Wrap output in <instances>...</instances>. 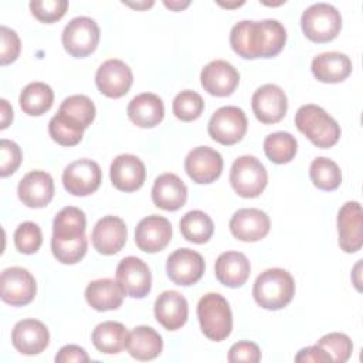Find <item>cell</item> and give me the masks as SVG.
I'll list each match as a JSON object with an SVG mask.
<instances>
[{
    "label": "cell",
    "instance_id": "cell-1",
    "mask_svg": "<svg viewBox=\"0 0 363 363\" xmlns=\"http://www.w3.org/2000/svg\"><path fill=\"white\" fill-rule=\"evenodd\" d=\"M295 295L292 275L282 268H269L261 272L252 286L255 302L269 311L285 308Z\"/></svg>",
    "mask_w": 363,
    "mask_h": 363
},
{
    "label": "cell",
    "instance_id": "cell-2",
    "mask_svg": "<svg viewBox=\"0 0 363 363\" xmlns=\"http://www.w3.org/2000/svg\"><path fill=\"white\" fill-rule=\"evenodd\" d=\"M295 125L315 146L320 149L332 147L340 138V126L320 106L302 105L295 115Z\"/></svg>",
    "mask_w": 363,
    "mask_h": 363
},
{
    "label": "cell",
    "instance_id": "cell-3",
    "mask_svg": "<svg viewBox=\"0 0 363 363\" xmlns=\"http://www.w3.org/2000/svg\"><path fill=\"white\" fill-rule=\"evenodd\" d=\"M197 318L201 332L214 342L227 339L233 329V315L227 299L216 292L203 295L197 303Z\"/></svg>",
    "mask_w": 363,
    "mask_h": 363
},
{
    "label": "cell",
    "instance_id": "cell-4",
    "mask_svg": "<svg viewBox=\"0 0 363 363\" xmlns=\"http://www.w3.org/2000/svg\"><path fill=\"white\" fill-rule=\"evenodd\" d=\"M301 27L311 41L328 43L335 40L340 33L342 16L329 3H315L302 13Z\"/></svg>",
    "mask_w": 363,
    "mask_h": 363
},
{
    "label": "cell",
    "instance_id": "cell-5",
    "mask_svg": "<svg viewBox=\"0 0 363 363\" xmlns=\"http://www.w3.org/2000/svg\"><path fill=\"white\" fill-rule=\"evenodd\" d=\"M230 183L238 196L252 199L264 191L268 174L264 164L255 156L244 155L234 160L230 170Z\"/></svg>",
    "mask_w": 363,
    "mask_h": 363
},
{
    "label": "cell",
    "instance_id": "cell-6",
    "mask_svg": "<svg viewBox=\"0 0 363 363\" xmlns=\"http://www.w3.org/2000/svg\"><path fill=\"white\" fill-rule=\"evenodd\" d=\"M99 34V27L94 18L79 16L72 18L64 27L61 40L65 51L69 55L84 58L96 50Z\"/></svg>",
    "mask_w": 363,
    "mask_h": 363
},
{
    "label": "cell",
    "instance_id": "cell-7",
    "mask_svg": "<svg viewBox=\"0 0 363 363\" xmlns=\"http://www.w3.org/2000/svg\"><path fill=\"white\" fill-rule=\"evenodd\" d=\"M207 130L213 140L225 146L235 145L247 132V116L238 106H221L211 115Z\"/></svg>",
    "mask_w": 363,
    "mask_h": 363
},
{
    "label": "cell",
    "instance_id": "cell-8",
    "mask_svg": "<svg viewBox=\"0 0 363 363\" xmlns=\"http://www.w3.org/2000/svg\"><path fill=\"white\" fill-rule=\"evenodd\" d=\"M37 292L34 277L21 267H10L0 277V296L11 306L28 305Z\"/></svg>",
    "mask_w": 363,
    "mask_h": 363
},
{
    "label": "cell",
    "instance_id": "cell-9",
    "mask_svg": "<svg viewBox=\"0 0 363 363\" xmlns=\"http://www.w3.org/2000/svg\"><path fill=\"white\" fill-rule=\"evenodd\" d=\"M230 44L235 54L242 58H265V31L261 21H238L230 33Z\"/></svg>",
    "mask_w": 363,
    "mask_h": 363
},
{
    "label": "cell",
    "instance_id": "cell-10",
    "mask_svg": "<svg viewBox=\"0 0 363 363\" xmlns=\"http://www.w3.org/2000/svg\"><path fill=\"white\" fill-rule=\"evenodd\" d=\"M101 182V167L91 159H78L69 163L62 173V184L74 196H88L96 191Z\"/></svg>",
    "mask_w": 363,
    "mask_h": 363
},
{
    "label": "cell",
    "instance_id": "cell-11",
    "mask_svg": "<svg viewBox=\"0 0 363 363\" xmlns=\"http://www.w3.org/2000/svg\"><path fill=\"white\" fill-rule=\"evenodd\" d=\"M206 269L201 254L190 248H179L172 252L166 262V271L176 285L190 286L203 277Z\"/></svg>",
    "mask_w": 363,
    "mask_h": 363
},
{
    "label": "cell",
    "instance_id": "cell-12",
    "mask_svg": "<svg viewBox=\"0 0 363 363\" xmlns=\"http://www.w3.org/2000/svg\"><path fill=\"white\" fill-rule=\"evenodd\" d=\"M133 74L122 60H106L99 65L95 74V84L101 94L108 98H121L132 86Z\"/></svg>",
    "mask_w": 363,
    "mask_h": 363
},
{
    "label": "cell",
    "instance_id": "cell-13",
    "mask_svg": "<svg viewBox=\"0 0 363 363\" xmlns=\"http://www.w3.org/2000/svg\"><path fill=\"white\" fill-rule=\"evenodd\" d=\"M116 281L130 298H145L152 288V274L145 261L138 257H125L116 267Z\"/></svg>",
    "mask_w": 363,
    "mask_h": 363
},
{
    "label": "cell",
    "instance_id": "cell-14",
    "mask_svg": "<svg viewBox=\"0 0 363 363\" xmlns=\"http://www.w3.org/2000/svg\"><path fill=\"white\" fill-rule=\"evenodd\" d=\"M251 106L255 118L259 122L269 125L279 122L285 116L288 99L282 88L275 84H265L254 92Z\"/></svg>",
    "mask_w": 363,
    "mask_h": 363
},
{
    "label": "cell",
    "instance_id": "cell-15",
    "mask_svg": "<svg viewBox=\"0 0 363 363\" xmlns=\"http://www.w3.org/2000/svg\"><path fill=\"white\" fill-rule=\"evenodd\" d=\"M184 169L194 183L208 184L220 177L223 172V157L217 150L208 146H199L186 156Z\"/></svg>",
    "mask_w": 363,
    "mask_h": 363
},
{
    "label": "cell",
    "instance_id": "cell-16",
    "mask_svg": "<svg viewBox=\"0 0 363 363\" xmlns=\"http://www.w3.org/2000/svg\"><path fill=\"white\" fill-rule=\"evenodd\" d=\"M339 245L345 252H357L363 245V213L359 201L345 203L337 213Z\"/></svg>",
    "mask_w": 363,
    "mask_h": 363
},
{
    "label": "cell",
    "instance_id": "cell-17",
    "mask_svg": "<svg viewBox=\"0 0 363 363\" xmlns=\"http://www.w3.org/2000/svg\"><path fill=\"white\" fill-rule=\"evenodd\" d=\"M172 240V224L162 216H147L135 230V242L139 250L153 254L164 250Z\"/></svg>",
    "mask_w": 363,
    "mask_h": 363
},
{
    "label": "cell",
    "instance_id": "cell-18",
    "mask_svg": "<svg viewBox=\"0 0 363 363\" xmlns=\"http://www.w3.org/2000/svg\"><path fill=\"white\" fill-rule=\"evenodd\" d=\"M200 81L204 91L210 95L228 96L235 91L240 74L233 64L224 60H214L201 69Z\"/></svg>",
    "mask_w": 363,
    "mask_h": 363
},
{
    "label": "cell",
    "instance_id": "cell-19",
    "mask_svg": "<svg viewBox=\"0 0 363 363\" xmlns=\"http://www.w3.org/2000/svg\"><path fill=\"white\" fill-rule=\"evenodd\" d=\"M269 217L259 208H240L230 220L231 234L245 242L262 240L269 233Z\"/></svg>",
    "mask_w": 363,
    "mask_h": 363
},
{
    "label": "cell",
    "instance_id": "cell-20",
    "mask_svg": "<svg viewBox=\"0 0 363 363\" xmlns=\"http://www.w3.org/2000/svg\"><path fill=\"white\" fill-rule=\"evenodd\" d=\"M126 224L116 216H105L98 220L91 234L94 248L104 255L119 252L126 242Z\"/></svg>",
    "mask_w": 363,
    "mask_h": 363
},
{
    "label": "cell",
    "instance_id": "cell-21",
    "mask_svg": "<svg viewBox=\"0 0 363 363\" xmlns=\"http://www.w3.org/2000/svg\"><path fill=\"white\" fill-rule=\"evenodd\" d=\"M18 199L31 208L45 207L54 197V180L44 170L28 172L18 183Z\"/></svg>",
    "mask_w": 363,
    "mask_h": 363
},
{
    "label": "cell",
    "instance_id": "cell-22",
    "mask_svg": "<svg viewBox=\"0 0 363 363\" xmlns=\"http://www.w3.org/2000/svg\"><path fill=\"white\" fill-rule=\"evenodd\" d=\"M112 184L121 191H135L140 189L146 179V169L143 162L135 155L116 156L109 169Z\"/></svg>",
    "mask_w": 363,
    "mask_h": 363
},
{
    "label": "cell",
    "instance_id": "cell-23",
    "mask_svg": "<svg viewBox=\"0 0 363 363\" xmlns=\"http://www.w3.org/2000/svg\"><path fill=\"white\" fill-rule=\"evenodd\" d=\"M11 342L20 353L33 356L41 353L48 346L50 333L41 320L23 319L14 325Z\"/></svg>",
    "mask_w": 363,
    "mask_h": 363
},
{
    "label": "cell",
    "instance_id": "cell-24",
    "mask_svg": "<svg viewBox=\"0 0 363 363\" xmlns=\"http://www.w3.org/2000/svg\"><path fill=\"white\" fill-rule=\"evenodd\" d=\"M155 318L167 330L180 329L189 316V303L177 291H164L155 301Z\"/></svg>",
    "mask_w": 363,
    "mask_h": 363
},
{
    "label": "cell",
    "instance_id": "cell-25",
    "mask_svg": "<svg viewBox=\"0 0 363 363\" xmlns=\"http://www.w3.org/2000/svg\"><path fill=\"white\" fill-rule=\"evenodd\" d=\"M152 200L162 210L176 211L186 204L187 187L177 174L163 173L153 183Z\"/></svg>",
    "mask_w": 363,
    "mask_h": 363
},
{
    "label": "cell",
    "instance_id": "cell-26",
    "mask_svg": "<svg viewBox=\"0 0 363 363\" xmlns=\"http://www.w3.org/2000/svg\"><path fill=\"white\" fill-rule=\"evenodd\" d=\"M216 278L228 288L242 286L251 272L248 258L238 251H225L218 255L214 264Z\"/></svg>",
    "mask_w": 363,
    "mask_h": 363
},
{
    "label": "cell",
    "instance_id": "cell-27",
    "mask_svg": "<svg viewBox=\"0 0 363 363\" xmlns=\"http://www.w3.org/2000/svg\"><path fill=\"white\" fill-rule=\"evenodd\" d=\"M311 69L313 77L326 84H336L345 81L352 72L350 58L337 51H328L316 55L312 60Z\"/></svg>",
    "mask_w": 363,
    "mask_h": 363
},
{
    "label": "cell",
    "instance_id": "cell-28",
    "mask_svg": "<svg viewBox=\"0 0 363 363\" xmlns=\"http://www.w3.org/2000/svg\"><path fill=\"white\" fill-rule=\"evenodd\" d=\"M125 295L121 284L111 278L91 281L85 288V299L88 305L101 312L118 309L122 305Z\"/></svg>",
    "mask_w": 363,
    "mask_h": 363
},
{
    "label": "cell",
    "instance_id": "cell-29",
    "mask_svg": "<svg viewBox=\"0 0 363 363\" xmlns=\"http://www.w3.org/2000/svg\"><path fill=\"white\" fill-rule=\"evenodd\" d=\"M126 112L136 126L153 128L162 122L164 116V106L156 94L143 92L129 102Z\"/></svg>",
    "mask_w": 363,
    "mask_h": 363
},
{
    "label": "cell",
    "instance_id": "cell-30",
    "mask_svg": "<svg viewBox=\"0 0 363 363\" xmlns=\"http://www.w3.org/2000/svg\"><path fill=\"white\" fill-rule=\"evenodd\" d=\"M85 213L74 206L61 208L52 221L51 241H77L85 237Z\"/></svg>",
    "mask_w": 363,
    "mask_h": 363
},
{
    "label": "cell",
    "instance_id": "cell-31",
    "mask_svg": "<svg viewBox=\"0 0 363 363\" xmlns=\"http://www.w3.org/2000/svg\"><path fill=\"white\" fill-rule=\"evenodd\" d=\"M126 349L136 360H152L163 349L162 336L150 326H136L129 332Z\"/></svg>",
    "mask_w": 363,
    "mask_h": 363
},
{
    "label": "cell",
    "instance_id": "cell-32",
    "mask_svg": "<svg viewBox=\"0 0 363 363\" xmlns=\"http://www.w3.org/2000/svg\"><path fill=\"white\" fill-rule=\"evenodd\" d=\"M128 336L129 333L122 323L106 320L94 329L92 343L102 353L116 354L126 347Z\"/></svg>",
    "mask_w": 363,
    "mask_h": 363
},
{
    "label": "cell",
    "instance_id": "cell-33",
    "mask_svg": "<svg viewBox=\"0 0 363 363\" xmlns=\"http://www.w3.org/2000/svg\"><path fill=\"white\" fill-rule=\"evenodd\" d=\"M20 108L30 116H40L51 109L54 91L44 82H31L20 94Z\"/></svg>",
    "mask_w": 363,
    "mask_h": 363
},
{
    "label": "cell",
    "instance_id": "cell-34",
    "mask_svg": "<svg viewBox=\"0 0 363 363\" xmlns=\"http://www.w3.org/2000/svg\"><path fill=\"white\" fill-rule=\"evenodd\" d=\"M180 231L187 241L194 244H204L211 238L214 233V224L210 216L204 211L191 210L182 217Z\"/></svg>",
    "mask_w": 363,
    "mask_h": 363
},
{
    "label": "cell",
    "instance_id": "cell-35",
    "mask_svg": "<svg viewBox=\"0 0 363 363\" xmlns=\"http://www.w3.org/2000/svg\"><path fill=\"white\" fill-rule=\"evenodd\" d=\"M298 150V142L289 132H274L264 139L267 157L277 164L291 162Z\"/></svg>",
    "mask_w": 363,
    "mask_h": 363
},
{
    "label": "cell",
    "instance_id": "cell-36",
    "mask_svg": "<svg viewBox=\"0 0 363 363\" xmlns=\"http://www.w3.org/2000/svg\"><path fill=\"white\" fill-rule=\"evenodd\" d=\"M309 177L315 187L332 191L336 190L342 183V172L336 162L329 157H316L309 166Z\"/></svg>",
    "mask_w": 363,
    "mask_h": 363
},
{
    "label": "cell",
    "instance_id": "cell-37",
    "mask_svg": "<svg viewBox=\"0 0 363 363\" xmlns=\"http://www.w3.org/2000/svg\"><path fill=\"white\" fill-rule=\"evenodd\" d=\"M58 112L86 129L95 118V105L86 95H71L62 101Z\"/></svg>",
    "mask_w": 363,
    "mask_h": 363
},
{
    "label": "cell",
    "instance_id": "cell-38",
    "mask_svg": "<svg viewBox=\"0 0 363 363\" xmlns=\"http://www.w3.org/2000/svg\"><path fill=\"white\" fill-rule=\"evenodd\" d=\"M84 128L68 119L65 115L61 112H57L50 119L48 123V133L52 138L54 142H57L61 146H75L77 143L81 142L82 135H84Z\"/></svg>",
    "mask_w": 363,
    "mask_h": 363
},
{
    "label": "cell",
    "instance_id": "cell-39",
    "mask_svg": "<svg viewBox=\"0 0 363 363\" xmlns=\"http://www.w3.org/2000/svg\"><path fill=\"white\" fill-rule=\"evenodd\" d=\"M172 109L177 119L183 122H191L201 115L204 109V101L200 94L186 89L174 96Z\"/></svg>",
    "mask_w": 363,
    "mask_h": 363
},
{
    "label": "cell",
    "instance_id": "cell-40",
    "mask_svg": "<svg viewBox=\"0 0 363 363\" xmlns=\"http://www.w3.org/2000/svg\"><path fill=\"white\" fill-rule=\"evenodd\" d=\"M316 345L330 356L332 362L336 363L347 362L353 350V343L350 337L340 332H332L322 336Z\"/></svg>",
    "mask_w": 363,
    "mask_h": 363
},
{
    "label": "cell",
    "instance_id": "cell-41",
    "mask_svg": "<svg viewBox=\"0 0 363 363\" xmlns=\"http://www.w3.org/2000/svg\"><path fill=\"white\" fill-rule=\"evenodd\" d=\"M43 242L41 230L35 223H21L14 231V245L21 254H34Z\"/></svg>",
    "mask_w": 363,
    "mask_h": 363
},
{
    "label": "cell",
    "instance_id": "cell-42",
    "mask_svg": "<svg viewBox=\"0 0 363 363\" xmlns=\"http://www.w3.org/2000/svg\"><path fill=\"white\" fill-rule=\"evenodd\" d=\"M86 248V237L77 241H51V250L57 261L68 265L79 262L85 257Z\"/></svg>",
    "mask_w": 363,
    "mask_h": 363
},
{
    "label": "cell",
    "instance_id": "cell-43",
    "mask_svg": "<svg viewBox=\"0 0 363 363\" xmlns=\"http://www.w3.org/2000/svg\"><path fill=\"white\" fill-rule=\"evenodd\" d=\"M68 9L67 0H33L30 10L33 16L43 23H54L60 20Z\"/></svg>",
    "mask_w": 363,
    "mask_h": 363
},
{
    "label": "cell",
    "instance_id": "cell-44",
    "mask_svg": "<svg viewBox=\"0 0 363 363\" xmlns=\"http://www.w3.org/2000/svg\"><path fill=\"white\" fill-rule=\"evenodd\" d=\"M21 163V149L9 139L0 140V176L7 177L13 174Z\"/></svg>",
    "mask_w": 363,
    "mask_h": 363
},
{
    "label": "cell",
    "instance_id": "cell-45",
    "mask_svg": "<svg viewBox=\"0 0 363 363\" xmlns=\"http://www.w3.org/2000/svg\"><path fill=\"white\" fill-rule=\"evenodd\" d=\"M0 37H1L0 62L1 65H7L17 60L21 50V44L17 33L6 26L0 27Z\"/></svg>",
    "mask_w": 363,
    "mask_h": 363
},
{
    "label": "cell",
    "instance_id": "cell-46",
    "mask_svg": "<svg viewBox=\"0 0 363 363\" xmlns=\"http://www.w3.org/2000/svg\"><path fill=\"white\" fill-rule=\"evenodd\" d=\"M261 360V350L252 342H237L228 350V362H245V363H257Z\"/></svg>",
    "mask_w": 363,
    "mask_h": 363
},
{
    "label": "cell",
    "instance_id": "cell-47",
    "mask_svg": "<svg viewBox=\"0 0 363 363\" xmlns=\"http://www.w3.org/2000/svg\"><path fill=\"white\" fill-rule=\"evenodd\" d=\"M55 362L58 363H69V362H89V356L86 352L77 345H67L60 349L55 356Z\"/></svg>",
    "mask_w": 363,
    "mask_h": 363
},
{
    "label": "cell",
    "instance_id": "cell-48",
    "mask_svg": "<svg viewBox=\"0 0 363 363\" xmlns=\"http://www.w3.org/2000/svg\"><path fill=\"white\" fill-rule=\"evenodd\" d=\"M295 362H313V363H326L332 362L330 356L318 345L303 347L295 356Z\"/></svg>",
    "mask_w": 363,
    "mask_h": 363
},
{
    "label": "cell",
    "instance_id": "cell-49",
    "mask_svg": "<svg viewBox=\"0 0 363 363\" xmlns=\"http://www.w3.org/2000/svg\"><path fill=\"white\" fill-rule=\"evenodd\" d=\"M0 112H1V125L0 129H6L13 121V108L6 99H0Z\"/></svg>",
    "mask_w": 363,
    "mask_h": 363
},
{
    "label": "cell",
    "instance_id": "cell-50",
    "mask_svg": "<svg viewBox=\"0 0 363 363\" xmlns=\"http://www.w3.org/2000/svg\"><path fill=\"white\" fill-rule=\"evenodd\" d=\"M163 4H164L166 7H169L170 10L180 11V10L186 9V7L190 4V1H189V0H186V1H167V0H164Z\"/></svg>",
    "mask_w": 363,
    "mask_h": 363
},
{
    "label": "cell",
    "instance_id": "cell-51",
    "mask_svg": "<svg viewBox=\"0 0 363 363\" xmlns=\"http://www.w3.org/2000/svg\"><path fill=\"white\" fill-rule=\"evenodd\" d=\"M123 4L129 6V7H133V9H139V10H143V9H149L153 6V1H143V3H129V1H123Z\"/></svg>",
    "mask_w": 363,
    "mask_h": 363
},
{
    "label": "cell",
    "instance_id": "cell-52",
    "mask_svg": "<svg viewBox=\"0 0 363 363\" xmlns=\"http://www.w3.org/2000/svg\"><path fill=\"white\" fill-rule=\"evenodd\" d=\"M362 267V262L359 261L357 264H356V267H354V271H353V274H356V278H354V285H356V288H357V291H360V279H359V275H360V272H359V268Z\"/></svg>",
    "mask_w": 363,
    "mask_h": 363
},
{
    "label": "cell",
    "instance_id": "cell-53",
    "mask_svg": "<svg viewBox=\"0 0 363 363\" xmlns=\"http://www.w3.org/2000/svg\"><path fill=\"white\" fill-rule=\"evenodd\" d=\"M220 6L223 7H227V9H231V7H238L241 4H244V1H235V3H218Z\"/></svg>",
    "mask_w": 363,
    "mask_h": 363
}]
</instances>
